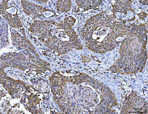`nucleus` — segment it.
<instances>
[{
  "label": "nucleus",
  "instance_id": "obj_1",
  "mask_svg": "<svg viewBox=\"0 0 148 114\" xmlns=\"http://www.w3.org/2000/svg\"><path fill=\"white\" fill-rule=\"evenodd\" d=\"M130 27L118 22L114 14L103 12L88 19L81 34L88 49L102 54L115 48L120 42L118 38L127 35Z\"/></svg>",
  "mask_w": 148,
  "mask_h": 114
},
{
  "label": "nucleus",
  "instance_id": "obj_2",
  "mask_svg": "<svg viewBox=\"0 0 148 114\" xmlns=\"http://www.w3.org/2000/svg\"><path fill=\"white\" fill-rule=\"evenodd\" d=\"M120 48L119 58L110 68L112 72L131 74L141 72L147 61V30L144 25L133 24Z\"/></svg>",
  "mask_w": 148,
  "mask_h": 114
},
{
  "label": "nucleus",
  "instance_id": "obj_3",
  "mask_svg": "<svg viewBox=\"0 0 148 114\" xmlns=\"http://www.w3.org/2000/svg\"><path fill=\"white\" fill-rule=\"evenodd\" d=\"M148 113V103L136 93L130 95L125 105L122 108V113Z\"/></svg>",
  "mask_w": 148,
  "mask_h": 114
},
{
  "label": "nucleus",
  "instance_id": "obj_4",
  "mask_svg": "<svg viewBox=\"0 0 148 114\" xmlns=\"http://www.w3.org/2000/svg\"><path fill=\"white\" fill-rule=\"evenodd\" d=\"M76 2L80 8L88 10L99 6L103 1H76Z\"/></svg>",
  "mask_w": 148,
  "mask_h": 114
},
{
  "label": "nucleus",
  "instance_id": "obj_5",
  "mask_svg": "<svg viewBox=\"0 0 148 114\" xmlns=\"http://www.w3.org/2000/svg\"><path fill=\"white\" fill-rule=\"evenodd\" d=\"M71 6V1H58L57 2L58 10L61 12L66 13L70 10Z\"/></svg>",
  "mask_w": 148,
  "mask_h": 114
}]
</instances>
